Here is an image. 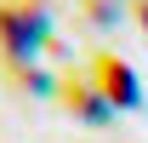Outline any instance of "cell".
I'll list each match as a JSON object with an SVG mask.
<instances>
[{"label":"cell","mask_w":148,"mask_h":143,"mask_svg":"<svg viewBox=\"0 0 148 143\" xmlns=\"http://www.w3.org/2000/svg\"><path fill=\"white\" fill-rule=\"evenodd\" d=\"M46 35V6H29V0H6L0 6V40H6V52L23 57V46H34V40Z\"/></svg>","instance_id":"6da1fadb"}]
</instances>
